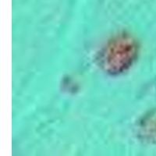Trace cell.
I'll list each match as a JSON object with an SVG mask.
<instances>
[{"mask_svg": "<svg viewBox=\"0 0 156 156\" xmlns=\"http://www.w3.org/2000/svg\"><path fill=\"white\" fill-rule=\"evenodd\" d=\"M136 44L130 37H120L110 44L104 54L105 66L112 71H122L132 64L136 54Z\"/></svg>", "mask_w": 156, "mask_h": 156, "instance_id": "1", "label": "cell"}]
</instances>
